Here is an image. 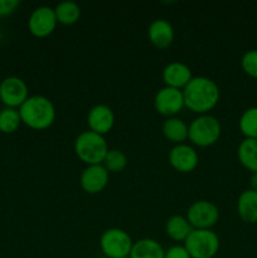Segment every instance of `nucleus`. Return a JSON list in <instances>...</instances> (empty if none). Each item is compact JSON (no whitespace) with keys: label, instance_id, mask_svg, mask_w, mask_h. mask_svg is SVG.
Returning <instances> with one entry per match:
<instances>
[{"label":"nucleus","instance_id":"29","mask_svg":"<svg viewBox=\"0 0 257 258\" xmlns=\"http://www.w3.org/2000/svg\"><path fill=\"white\" fill-rule=\"evenodd\" d=\"M125 258H130V257H125Z\"/></svg>","mask_w":257,"mask_h":258},{"label":"nucleus","instance_id":"15","mask_svg":"<svg viewBox=\"0 0 257 258\" xmlns=\"http://www.w3.org/2000/svg\"><path fill=\"white\" fill-rule=\"evenodd\" d=\"M148 35L155 47L161 49L168 48L174 40L173 25L165 19H155L149 25Z\"/></svg>","mask_w":257,"mask_h":258},{"label":"nucleus","instance_id":"13","mask_svg":"<svg viewBox=\"0 0 257 258\" xmlns=\"http://www.w3.org/2000/svg\"><path fill=\"white\" fill-rule=\"evenodd\" d=\"M87 123L91 131H95L100 135H105L112 128L113 123H115V113L108 105L98 103L88 111Z\"/></svg>","mask_w":257,"mask_h":258},{"label":"nucleus","instance_id":"21","mask_svg":"<svg viewBox=\"0 0 257 258\" xmlns=\"http://www.w3.org/2000/svg\"><path fill=\"white\" fill-rule=\"evenodd\" d=\"M54 12L58 23H62L66 25L75 24L81 17V7L73 0L60 2L54 8Z\"/></svg>","mask_w":257,"mask_h":258},{"label":"nucleus","instance_id":"3","mask_svg":"<svg viewBox=\"0 0 257 258\" xmlns=\"http://www.w3.org/2000/svg\"><path fill=\"white\" fill-rule=\"evenodd\" d=\"M108 150L110 149L105 136L95 131H82L75 140L76 154L87 165L102 164Z\"/></svg>","mask_w":257,"mask_h":258},{"label":"nucleus","instance_id":"17","mask_svg":"<svg viewBox=\"0 0 257 258\" xmlns=\"http://www.w3.org/2000/svg\"><path fill=\"white\" fill-rule=\"evenodd\" d=\"M165 251L158 241L153 238H143L133 244L130 258H164Z\"/></svg>","mask_w":257,"mask_h":258},{"label":"nucleus","instance_id":"1","mask_svg":"<svg viewBox=\"0 0 257 258\" xmlns=\"http://www.w3.org/2000/svg\"><path fill=\"white\" fill-rule=\"evenodd\" d=\"M184 105L197 113H203L211 111L218 103L219 87L212 78L206 76H197L189 81L188 85L183 88Z\"/></svg>","mask_w":257,"mask_h":258},{"label":"nucleus","instance_id":"4","mask_svg":"<svg viewBox=\"0 0 257 258\" xmlns=\"http://www.w3.org/2000/svg\"><path fill=\"white\" fill-rule=\"evenodd\" d=\"M221 133L222 126L218 118L208 113H203L190 122L188 139L194 145L209 146L218 141Z\"/></svg>","mask_w":257,"mask_h":258},{"label":"nucleus","instance_id":"9","mask_svg":"<svg viewBox=\"0 0 257 258\" xmlns=\"http://www.w3.org/2000/svg\"><path fill=\"white\" fill-rule=\"evenodd\" d=\"M57 23L58 20L55 17L54 8L42 5V7L35 8L32 12L28 20V28L33 35L42 38L52 34Z\"/></svg>","mask_w":257,"mask_h":258},{"label":"nucleus","instance_id":"24","mask_svg":"<svg viewBox=\"0 0 257 258\" xmlns=\"http://www.w3.org/2000/svg\"><path fill=\"white\" fill-rule=\"evenodd\" d=\"M103 166L107 169V171L112 173H120L127 165V158L122 150L118 149H110L103 159Z\"/></svg>","mask_w":257,"mask_h":258},{"label":"nucleus","instance_id":"5","mask_svg":"<svg viewBox=\"0 0 257 258\" xmlns=\"http://www.w3.org/2000/svg\"><path fill=\"white\" fill-rule=\"evenodd\" d=\"M219 237L212 229H193L184 241L191 258H212L219 249Z\"/></svg>","mask_w":257,"mask_h":258},{"label":"nucleus","instance_id":"18","mask_svg":"<svg viewBox=\"0 0 257 258\" xmlns=\"http://www.w3.org/2000/svg\"><path fill=\"white\" fill-rule=\"evenodd\" d=\"M188 131L189 126L176 116L168 117L163 123V134L168 140L175 144H183L188 139Z\"/></svg>","mask_w":257,"mask_h":258},{"label":"nucleus","instance_id":"19","mask_svg":"<svg viewBox=\"0 0 257 258\" xmlns=\"http://www.w3.org/2000/svg\"><path fill=\"white\" fill-rule=\"evenodd\" d=\"M193 227L189 223L186 217L180 216V214H174L166 221L165 223V232L171 239L174 241H185L186 237L189 236Z\"/></svg>","mask_w":257,"mask_h":258},{"label":"nucleus","instance_id":"6","mask_svg":"<svg viewBox=\"0 0 257 258\" xmlns=\"http://www.w3.org/2000/svg\"><path fill=\"white\" fill-rule=\"evenodd\" d=\"M133 244L130 234L121 228L106 229L100 238L101 249L110 258L128 257Z\"/></svg>","mask_w":257,"mask_h":258},{"label":"nucleus","instance_id":"14","mask_svg":"<svg viewBox=\"0 0 257 258\" xmlns=\"http://www.w3.org/2000/svg\"><path fill=\"white\" fill-rule=\"evenodd\" d=\"M191 78H193V75L189 66L179 60L168 63L163 70V80L165 86H169V87L180 90L188 85Z\"/></svg>","mask_w":257,"mask_h":258},{"label":"nucleus","instance_id":"22","mask_svg":"<svg viewBox=\"0 0 257 258\" xmlns=\"http://www.w3.org/2000/svg\"><path fill=\"white\" fill-rule=\"evenodd\" d=\"M22 123L19 110L13 107H5L0 111V131L4 134H13Z\"/></svg>","mask_w":257,"mask_h":258},{"label":"nucleus","instance_id":"23","mask_svg":"<svg viewBox=\"0 0 257 258\" xmlns=\"http://www.w3.org/2000/svg\"><path fill=\"white\" fill-rule=\"evenodd\" d=\"M238 125L246 139H257V106L247 108L242 113Z\"/></svg>","mask_w":257,"mask_h":258},{"label":"nucleus","instance_id":"25","mask_svg":"<svg viewBox=\"0 0 257 258\" xmlns=\"http://www.w3.org/2000/svg\"><path fill=\"white\" fill-rule=\"evenodd\" d=\"M241 66L247 75L257 78V49H249L244 52L241 58Z\"/></svg>","mask_w":257,"mask_h":258},{"label":"nucleus","instance_id":"16","mask_svg":"<svg viewBox=\"0 0 257 258\" xmlns=\"http://www.w3.org/2000/svg\"><path fill=\"white\" fill-rule=\"evenodd\" d=\"M237 212L242 221L247 223H257V191L246 189L237 199Z\"/></svg>","mask_w":257,"mask_h":258},{"label":"nucleus","instance_id":"7","mask_svg":"<svg viewBox=\"0 0 257 258\" xmlns=\"http://www.w3.org/2000/svg\"><path fill=\"white\" fill-rule=\"evenodd\" d=\"M186 219L194 229H211L219 219V209L209 201H197L189 206Z\"/></svg>","mask_w":257,"mask_h":258},{"label":"nucleus","instance_id":"26","mask_svg":"<svg viewBox=\"0 0 257 258\" xmlns=\"http://www.w3.org/2000/svg\"><path fill=\"white\" fill-rule=\"evenodd\" d=\"M19 0H0V17H7L19 7Z\"/></svg>","mask_w":257,"mask_h":258},{"label":"nucleus","instance_id":"2","mask_svg":"<svg viewBox=\"0 0 257 258\" xmlns=\"http://www.w3.org/2000/svg\"><path fill=\"white\" fill-rule=\"evenodd\" d=\"M22 122L32 128L49 127L55 118V107L52 101L42 95L29 96L19 107Z\"/></svg>","mask_w":257,"mask_h":258},{"label":"nucleus","instance_id":"8","mask_svg":"<svg viewBox=\"0 0 257 258\" xmlns=\"http://www.w3.org/2000/svg\"><path fill=\"white\" fill-rule=\"evenodd\" d=\"M28 92L27 83L17 76H9L0 82V100L5 107H20L29 97Z\"/></svg>","mask_w":257,"mask_h":258},{"label":"nucleus","instance_id":"12","mask_svg":"<svg viewBox=\"0 0 257 258\" xmlns=\"http://www.w3.org/2000/svg\"><path fill=\"white\" fill-rule=\"evenodd\" d=\"M81 186L90 194L100 193L108 183V171L103 164H93L83 169L81 174Z\"/></svg>","mask_w":257,"mask_h":258},{"label":"nucleus","instance_id":"27","mask_svg":"<svg viewBox=\"0 0 257 258\" xmlns=\"http://www.w3.org/2000/svg\"><path fill=\"white\" fill-rule=\"evenodd\" d=\"M164 258H191L184 246H173L168 248Z\"/></svg>","mask_w":257,"mask_h":258},{"label":"nucleus","instance_id":"11","mask_svg":"<svg viewBox=\"0 0 257 258\" xmlns=\"http://www.w3.org/2000/svg\"><path fill=\"white\" fill-rule=\"evenodd\" d=\"M169 161L171 166L181 173H189L198 165L199 156L193 146L188 144H176L169 151Z\"/></svg>","mask_w":257,"mask_h":258},{"label":"nucleus","instance_id":"28","mask_svg":"<svg viewBox=\"0 0 257 258\" xmlns=\"http://www.w3.org/2000/svg\"><path fill=\"white\" fill-rule=\"evenodd\" d=\"M249 183H251V189L257 191V171L256 173H252L251 179H249Z\"/></svg>","mask_w":257,"mask_h":258},{"label":"nucleus","instance_id":"20","mask_svg":"<svg viewBox=\"0 0 257 258\" xmlns=\"http://www.w3.org/2000/svg\"><path fill=\"white\" fill-rule=\"evenodd\" d=\"M239 161L252 173L257 171V139H244L237 149Z\"/></svg>","mask_w":257,"mask_h":258},{"label":"nucleus","instance_id":"10","mask_svg":"<svg viewBox=\"0 0 257 258\" xmlns=\"http://www.w3.org/2000/svg\"><path fill=\"white\" fill-rule=\"evenodd\" d=\"M154 106H155V110L161 115H165L168 117L176 115L183 108V106H185L183 91L169 87V86L160 88L154 97Z\"/></svg>","mask_w":257,"mask_h":258}]
</instances>
